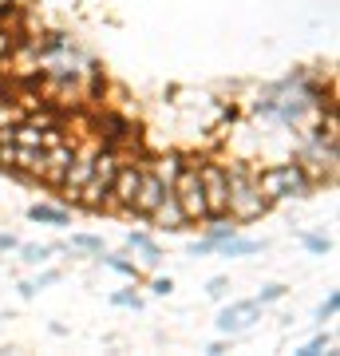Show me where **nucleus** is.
I'll use <instances>...</instances> for the list:
<instances>
[{
  "instance_id": "a878e982",
  "label": "nucleus",
  "mask_w": 340,
  "mask_h": 356,
  "mask_svg": "<svg viewBox=\"0 0 340 356\" xmlns=\"http://www.w3.org/2000/svg\"><path fill=\"white\" fill-rule=\"evenodd\" d=\"M16 245H20V242H16L13 234H0V250H16Z\"/></svg>"
},
{
  "instance_id": "f03ea898",
  "label": "nucleus",
  "mask_w": 340,
  "mask_h": 356,
  "mask_svg": "<svg viewBox=\"0 0 340 356\" xmlns=\"http://www.w3.org/2000/svg\"><path fill=\"white\" fill-rule=\"evenodd\" d=\"M226 182H229V210L226 214L234 222H257L265 218L269 202H265L261 186H257V175H253L245 163H226Z\"/></svg>"
},
{
  "instance_id": "f3484780",
  "label": "nucleus",
  "mask_w": 340,
  "mask_h": 356,
  "mask_svg": "<svg viewBox=\"0 0 340 356\" xmlns=\"http://www.w3.org/2000/svg\"><path fill=\"white\" fill-rule=\"evenodd\" d=\"M72 250H83V254H103V238H95V234H72Z\"/></svg>"
},
{
  "instance_id": "4468645a",
  "label": "nucleus",
  "mask_w": 340,
  "mask_h": 356,
  "mask_svg": "<svg viewBox=\"0 0 340 356\" xmlns=\"http://www.w3.org/2000/svg\"><path fill=\"white\" fill-rule=\"evenodd\" d=\"M99 257H103V266H107V269H115V273H123V277H131V281H139L143 269L135 266V261H127L123 254H107V250H103Z\"/></svg>"
},
{
  "instance_id": "1a4fd4ad",
  "label": "nucleus",
  "mask_w": 340,
  "mask_h": 356,
  "mask_svg": "<svg viewBox=\"0 0 340 356\" xmlns=\"http://www.w3.org/2000/svg\"><path fill=\"white\" fill-rule=\"evenodd\" d=\"M166 191H170V186H166L163 178L154 175L151 166H143V182H139V194H135V210H131V214L147 218L154 206L163 202V194H166Z\"/></svg>"
},
{
  "instance_id": "9b49d317",
  "label": "nucleus",
  "mask_w": 340,
  "mask_h": 356,
  "mask_svg": "<svg viewBox=\"0 0 340 356\" xmlns=\"http://www.w3.org/2000/svg\"><path fill=\"white\" fill-rule=\"evenodd\" d=\"M127 245L139 254V261H135L139 269H159V261H163V250H159V242H154L151 234L135 229V234H127Z\"/></svg>"
},
{
  "instance_id": "f257e3e1",
  "label": "nucleus",
  "mask_w": 340,
  "mask_h": 356,
  "mask_svg": "<svg viewBox=\"0 0 340 356\" xmlns=\"http://www.w3.org/2000/svg\"><path fill=\"white\" fill-rule=\"evenodd\" d=\"M325 103V88H321V79L313 72H293L285 76L281 83L261 91V99L253 103V115H265V119H273V123H285V127H297L305 123V115L321 107Z\"/></svg>"
},
{
  "instance_id": "dca6fc26",
  "label": "nucleus",
  "mask_w": 340,
  "mask_h": 356,
  "mask_svg": "<svg viewBox=\"0 0 340 356\" xmlns=\"http://www.w3.org/2000/svg\"><path fill=\"white\" fill-rule=\"evenodd\" d=\"M20 254H24L28 266H44V261L56 254V245H20Z\"/></svg>"
},
{
  "instance_id": "aec40b11",
  "label": "nucleus",
  "mask_w": 340,
  "mask_h": 356,
  "mask_svg": "<svg viewBox=\"0 0 340 356\" xmlns=\"http://www.w3.org/2000/svg\"><path fill=\"white\" fill-rule=\"evenodd\" d=\"M206 297L226 301V297H229V277H210V281H206Z\"/></svg>"
},
{
  "instance_id": "5701e85b",
  "label": "nucleus",
  "mask_w": 340,
  "mask_h": 356,
  "mask_svg": "<svg viewBox=\"0 0 340 356\" xmlns=\"http://www.w3.org/2000/svg\"><path fill=\"white\" fill-rule=\"evenodd\" d=\"M328 344H332V341H328L325 332H321V337H313L309 344H301V348H297V356H321V353L328 348Z\"/></svg>"
},
{
  "instance_id": "423d86ee",
  "label": "nucleus",
  "mask_w": 340,
  "mask_h": 356,
  "mask_svg": "<svg viewBox=\"0 0 340 356\" xmlns=\"http://www.w3.org/2000/svg\"><path fill=\"white\" fill-rule=\"evenodd\" d=\"M143 166L147 163H127L115 170L111 178V191H107V202H103V210H123V214H131L135 210V194H139V182H143Z\"/></svg>"
},
{
  "instance_id": "6e6552de",
  "label": "nucleus",
  "mask_w": 340,
  "mask_h": 356,
  "mask_svg": "<svg viewBox=\"0 0 340 356\" xmlns=\"http://www.w3.org/2000/svg\"><path fill=\"white\" fill-rule=\"evenodd\" d=\"M76 151H79L76 139H63V143H56V147H48V151H44V166H40V178L56 186L63 178V170H67V163L76 159Z\"/></svg>"
},
{
  "instance_id": "393cba45",
  "label": "nucleus",
  "mask_w": 340,
  "mask_h": 356,
  "mask_svg": "<svg viewBox=\"0 0 340 356\" xmlns=\"http://www.w3.org/2000/svg\"><path fill=\"white\" fill-rule=\"evenodd\" d=\"M151 289L159 293V297H170V293H175V281H170V277H154Z\"/></svg>"
},
{
  "instance_id": "f8f14e48",
  "label": "nucleus",
  "mask_w": 340,
  "mask_h": 356,
  "mask_svg": "<svg viewBox=\"0 0 340 356\" xmlns=\"http://www.w3.org/2000/svg\"><path fill=\"white\" fill-rule=\"evenodd\" d=\"M28 218L40 222V226H72V210H67V206H51V202L28 206Z\"/></svg>"
},
{
  "instance_id": "0eeeda50",
  "label": "nucleus",
  "mask_w": 340,
  "mask_h": 356,
  "mask_svg": "<svg viewBox=\"0 0 340 356\" xmlns=\"http://www.w3.org/2000/svg\"><path fill=\"white\" fill-rule=\"evenodd\" d=\"M257 321H261V305H257V301H229V305L218 313V332H222V337H241V332H250Z\"/></svg>"
},
{
  "instance_id": "7ed1b4c3",
  "label": "nucleus",
  "mask_w": 340,
  "mask_h": 356,
  "mask_svg": "<svg viewBox=\"0 0 340 356\" xmlns=\"http://www.w3.org/2000/svg\"><path fill=\"white\" fill-rule=\"evenodd\" d=\"M257 186H261L265 202H289V198H309L313 194V178L305 175L301 163H277V166H265L257 175Z\"/></svg>"
},
{
  "instance_id": "2eb2a0df",
  "label": "nucleus",
  "mask_w": 340,
  "mask_h": 356,
  "mask_svg": "<svg viewBox=\"0 0 340 356\" xmlns=\"http://www.w3.org/2000/svg\"><path fill=\"white\" fill-rule=\"evenodd\" d=\"M182 166H186V159H182V154H163V159H159V166H151V170L163 178L166 186H170V182H175V175L182 170Z\"/></svg>"
},
{
  "instance_id": "b1692460",
  "label": "nucleus",
  "mask_w": 340,
  "mask_h": 356,
  "mask_svg": "<svg viewBox=\"0 0 340 356\" xmlns=\"http://www.w3.org/2000/svg\"><path fill=\"white\" fill-rule=\"evenodd\" d=\"M16 44H20V36H16L13 28H0V60H4V56H13Z\"/></svg>"
},
{
  "instance_id": "20e7f679",
  "label": "nucleus",
  "mask_w": 340,
  "mask_h": 356,
  "mask_svg": "<svg viewBox=\"0 0 340 356\" xmlns=\"http://www.w3.org/2000/svg\"><path fill=\"white\" fill-rule=\"evenodd\" d=\"M198 178H202V198H206V218H222L229 210V182H226V163L198 159Z\"/></svg>"
},
{
  "instance_id": "a211bd4d",
  "label": "nucleus",
  "mask_w": 340,
  "mask_h": 356,
  "mask_svg": "<svg viewBox=\"0 0 340 356\" xmlns=\"http://www.w3.org/2000/svg\"><path fill=\"white\" fill-rule=\"evenodd\" d=\"M337 309H340V293L332 289L325 301H321V309H316V321H321V325H325V321H332V317H337Z\"/></svg>"
},
{
  "instance_id": "cd10ccee",
  "label": "nucleus",
  "mask_w": 340,
  "mask_h": 356,
  "mask_svg": "<svg viewBox=\"0 0 340 356\" xmlns=\"http://www.w3.org/2000/svg\"><path fill=\"white\" fill-rule=\"evenodd\" d=\"M0 91H8V76L4 72H0Z\"/></svg>"
},
{
  "instance_id": "412c9836",
  "label": "nucleus",
  "mask_w": 340,
  "mask_h": 356,
  "mask_svg": "<svg viewBox=\"0 0 340 356\" xmlns=\"http://www.w3.org/2000/svg\"><path fill=\"white\" fill-rule=\"evenodd\" d=\"M301 242H305V250H309V254H328V250H332V242H328V238H321V234H301Z\"/></svg>"
},
{
  "instance_id": "6ab92c4d",
  "label": "nucleus",
  "mask_w": 340,
  "mask_h": 356,
  "mask_svg": "<svg viewBox=\"0 0 340 356\" xmlns=\"http://www.w3.org/2000/svg\"><path fill=\"white\" fill-rule=\"evenodd\" d=\"M285 285H277V281H273V285H261V293H257V297H253V301H257V305H273V301H281V297H285Z\"/></svg>"
},
{
  "instance_id": "39448f33",
  "label": "nucleus",
  "mask_w": 340,
  "mask_h": 356,
  "mask_svg": "<svg viewBox=\"0 0 340 356\" xmlns=\"http://www.w3.org/2000/svg\"><path fill=\"white\" fill-rule=\"evenodd\" d=\"M175 202L182 206L186 222H206V198H202V178H198V163H186L170 182Z\"/></svg>"
},
{
  "instance_id": "bb28decb",
  "label": "nucleus",
  "mask_w": 340,
  "mask_h": 356,
  "mask_svg": "<svg viewBox=\"0 0 340 356\" xmlns=\"http://www.w3.org/2000/svg\"><path fill=\"white\" fill-rule=\"evenodd\" d=\"M206 353L218 356V353H226V341H214V344H206Z\"/></svg>"
},
{
  "instance_id": "ddd939ff",
  "label": "nucleus",
  "mask_w": 340,
  "mask_h": 356,
  "mask_svg": "<svg viewBox=\"0 0 340 356\" xmlns=\"http://www.w3.org/2000/svg\"><path fill=\"white\" fill-rule=\"evenodd\" d=\"M265 242L261 238H241V234H234V238H226V242H218L214 254L222 257H250V254H261Z\"/></svg>"
},
{
  "instance_id": "4be33fe9",
  "label": "nucleus",
  "mask_w": 340,
  "mask_h": 356,
  "mask_svg": "<svg viewBox=\"0 0 340 356\" xmlns=\"http://www.w3.org/2000/svg\"><path fill=\"white\" fill-rule=\"evenodd\" d=\"M111 305H119V309H143V301H139V293L119 289V293H111Z\"/></svg>"
},
{
  "instance_id": "9d476101",
  "label": "nucleus",
  "mask_w": 340,
  "mask_h": 356,
  "mask_svg": "<svg viewBox=\"0 0 340 356\" xmlns=\"http://www.w3.org/2000/svg\"><path fill=\"white\" fill-rule=\"evenodd\" d=\"M147 222L151 226H159V229H166V234H178V229H186L190 222H186V214H182V206L175 202V194L166 191L163 194V202L154 206L151 214H147Z\"/></svg>"
}]
</instances>
